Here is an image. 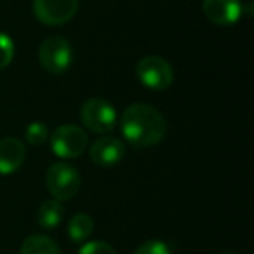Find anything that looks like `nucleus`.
<instances>
[{
    "instance_id": "obj_1",
    "label": "nucleus",
    "mask_w": 254,
    "mask_h": 254,
    "mask_svg": "<svg viewBox=\"0 0 254 254\" xmlns=\"http://www.w3.org/2000/svg\"><path fill=\"white\" fill-rule=\"evenodd\" d=\"M120 131L129 145L136 148H148L159 145L166 138L167 122L155 106L134 103L122 113Z\"/></svg>"
},
{
    "instance_id": "obj_2",
    "label": "nucleus",
    "mask_w": 254,
    "mask_h": 254,
    "mask_svg": "<svg viewBox=\"0 0 254 254\" xmlns=\"http://www.w3.org/2000/svg\"><path fill=\"white\" fill-rule=\"evenodd\" d=\"M46 187L56 200H70L80 190V174L66 162H56L46 173Z\"/></svg>"
},
{
    "instance_id": "obj_3",
    "label": "nucleus",
    "mask_w": 254,
    "mask_h": 254,
    "mask_svg": "<svg viewBox=\"0 0 254 254\" xmlns=\"http://www.w3.org/2000/svg\"><path fill=\"white\" fill-rule=\"evenodd\" d=\"M39 60L40 64L46 71L53 75H61L71 66L73 61V53L71 46L64 37L53 35L47 37L39 49Z\"/></svg>"
},
{
    "instance_id": "obj_4",
    "label": "nucleus",
    "mask_w": 254,
    "mask_h": 254,
    "mask_svg": "<svg viewBox=\"0 0 254 254\" xmlns=\"http://www.w3.org/2000/svg\"><path fill=\"white\" fill-rule=\"evenodd\" d=\"M87 132L73 124L60 126L51 136V148L61 159H77L87 148Z\"/></svg>"
},
{
    "instance_id": "obj_5",
    "label": "nucleus",
    "mask_w": 254,
    "mask_h": 254,
    "mask_svg": "<svg viewBox=\"0 0 254 254\" xmlns=\"http://www.w3.org/2000/svg\"><path fill=\"white\" fill-rule=\"evenodd\" d=\"M136 77L152 91H164L174 82L173 66L160 56H145L136 64Z\"/></svg>"
},
{
    "instance_id": "obj_6",
    "label": "nucleus",
    "mask_w": 254,
    "mask_h": 254,
    "mask_svg": "<svg viewBox=\"0 0 254 254\" xmlns=\"http://www.w3.org/2000/svg\"><path fill=\"white\" fill-rule=\"evenodd\" d=\"M80 119L84 127H87L89 131L96 134H105L115 127L117 112L106 99L91 98L82 105Z\"/></svg>"
},
{
    "instance_id": "obj_7",
    "label": "nucleus",
    "mask_w": 254,
    "mask_h": 254,
    "mask_svg": "<svg viewBox=\"0 0 254 254\" xmlns=\"http://www.w3.org/2000/svg\"><path fill=\"white\" fill-rule=\"evenodd\" d=\"M78 9V0H33V14L47 26L68 23Z\"/></svg>"
},
{
    "instance_id": "obj_8",
    "label": "nucleus",
    "mask_w": 254,
    "mask_h": 254,
    "mask_svg": "<svg viewBox=\"0 0 254 254\" xmlns=\"http://www.w3.org/2000/svg\"><path fill=\"white\" fill-rule=\"evenodd\" d=\"M202 9L205 18L218 26L233 25L244 14L240 0H204Z\"/></svg>"
},
{
    "instance_id": "obj_9",
    "label": "nucleus",
    "mask_w": 254,
    "mask_h": 254,
    "mask_svg": "<svg viewBox=\"0 0 254 254\" xmlns=\"http://www.w3.org/2000/svg\"><path fill=\"white\" fill-rule=\"evenodd\" d=\"M126 155V146L117 138H99L98 141L92 143L89 150L91 160L99 167H112L117 166Z\"/></svg>"
},
{
    "instance_id": "obj_10",
    "label": "nucleus",
    "mask_w": 254,
    "mask_h": 254,
    "mask_svg": "<svg viewBox=\"0 0 254 254\" xmlns=\"http://www.w3.org/2000/svg\"><path fill=\"white\" fill-rule=\"evenodd\" d=\"M26 150L19 139L12 136H5L0 139V174H12L21 169L25 162Z\"/></svg>"
},
{
    "instance_id": "obj_11",
    "label": "nucleus",
    "mask_w": 254,
    "mask_h": 254,
    "mask_svg": "<svg viewBox=\"0 0 254 254\" xmlns=\"http://www.w3.org/2000/svg\"><path fill=\"white\" fill-rule=\"evenodd\" d=\"M64 209L61 205L60 200L56 198H49V200L42 202L37 211V221L42 228L46 230H54L61 221H63Z\"/></svg>"
},
{
    "instance_id": "obj_12",
    "label": "nucleus",
    "mask_w": 254,
    "mask_h": 254,
    "mask_svg": "<svg viewBox=\"0 0 254 254\" xmlns=\"http://www.w3.org/2000/svg\"><path fill=\"white\" fill-rule=\"evenodd\" d=\"M92 232H94V221L84 212L75 214L68 223V237L71 242H85L92 235Z\"/></svg>"
},
{
    "instance_id": "obj_13",
    "label": "nucleus",
    "mask_w": 254,
    "mask_h": 254,
    "mask_svg": "<svg viewBox=\"0 0 254 254\" xmlns=\"http://www.w3.org/2000/svg\"><path fill=\"white\" fill-rule=\"evenodd\" d=\"M21 254H61L60 247L46 235H30L21 246Z\"/></svg>"
},
{
    "instance_id": "obj_14",
    "label": "nucleus",
    "mask_w": 254,
    "mask_h": 254,
    "mask_svg": "<svg viewBox=\"0 0 254 254\" xmlns=\"http://www.w3.org/2000/svg\"><path fill=\"white\" fill-rule=\"evenodd\" d=\"M47 136H49V131H47V126L44 122H32L26 127L25 138L30 145L33 146L44 145L47 141Z\"/></svg>"
},
{
    "instance_id": "obj_15",
    "label": "nucleus",
    "mask_w": 254,
    "mask_h": 254,
    "mask_svg": "<svg viewBox=\"0 0 254 254\" xmlns=\"http://www.w3.org/2000/svg\"><path fill=\"white\" fill-rule=\"evenodd\" d=\"M12 58H14V42L5 33H0V70L7 68Z\"/></svg>"
},
{
    "instance_id": "obj_16",
    "label": "nucleus",
    "mask_w": 254,
    "mask_h": 254,
    "mask_svg": "<svg viewBox=\"0 0 254 254\" xmlns=\"http://www.w3.org/2000/svg\"><path fill=\"white\" fill-rule=\"evenodd\" d=\"M134 254H171V249L162 240H148L136 249Z\"/></svg>"
},
{
    "instance_id": "obj_17",
    "label": "nucleus",
    "mask_w": 254,
    "mask_h": 254,
    "mask_svg": "<svg viewBox=\"0 0 254 254\" xmlns=\"http://www.w3.org/2000/svg\"><path fill=\"white\" fill-rule=\"evenodd\" d=\"M78 254H117V251L113 249L110 244L106 242H99V240H94V242H87L82 246L80 253Z\"/></svg>"
}]
</instances>
